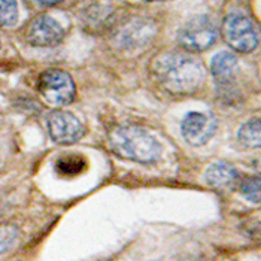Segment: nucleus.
Here are the masks:
<instances>
[{"label":"nucleus","mask_w":261,"mask_h":261,"mask_svg":"<svg viewBox=\"0 0 261 261\" xmlns=\"http://www.w3.org/2000/svg\"><path fill=\"white\" fill-rule=\"evenodd\" d=\"M152 73L166 91L181 96L196 93L206 76L200 60L185 53L160 56L152 63Z\"/></svg>","instance_id":"nucleus-1"},{"label":"nucleus","mask_w":261,"mask_h":261,"mask_svg":"<svg viewBox=\"0 0 261 261\" xmlns=\"http://www.w3.org/2000/svg\"><path fill=\"white\" fill-rule=\"evenodd\" d=\"M108 141L111 149L125 160L149 164L159 160L161 155V145L157 139L136 125L115 127L109 133Z\"/></svg>","instance_id":"nucleus-2"},{"label":"nucleus","mask_w":261,"mask_h":261,"mask_svg":"<svg viewBox=\"0 0 261 261\" xmlns=\"http://www.w3.org/2000/svg\"><path fill=\"white\" fill-rule=\"evenodd\" d=\"M222 36L234 51L243 54L252 53L258 43V36L252 21L238 12L228 14L224 18Z\"/></svg>","instance_id":"nucleus-3"},{"label":"nucleus","mask_w":261,"mask_h":261,"mask_svg":"<svg viewBox=\"0 0 261 261\" xmlns=\"http://www.w3.org/2000/svg\"><path fill=\"white\" fill-rule=\"evenodd\" d=\"M217 27L206 15L194 17L185 22L178 32V42L185 51L200 53L212 46L217 39Z\"/></svg>","instance_id":"nucleus-4"},{"label":"nucleus","mask_w":261,"mask_h":261,"mask_svg":"<svg viewBox=\"0 0 261 261\" xmlns=\"http://www.w3.org/2000/svg\"><path fill=\"white\" fill-rule=\"evenodd\" d=\"M40 96L54 106H66L75 99V82L64 70H46L40 75L38 82Z\"/></svg>","instance_id":"nucleus-5"},{"label":"nucleus","mask_w":261,"mask_h":261,"mask_svg":"<svg viewBox=\"0 0 261 261\" xmlns=\"http://www.w3.org/2000/svg\"><path fill=\"white\" fill-rule=\"evenodd\" d=\"M181 132L184 139L193 146H201L211 141L217 132V120L211 114L190 112L182 120Z\"/></svg>","instance_id":"nucleus-6"},{"label":"nucleus","mask_w":261,"mask_h":261,"mask_svg":"<svg viewBox=\"0 0 261 261\" xmlns=\"http://www.w3.org/2000/svg\"><path fill=\"white\" fill-rule=\"evenodd\" d=\"M48 132L53 141L67 145L80 141L85 133V128L73 114L56 111L48 118Z\"/></svg>","instance_id":"nucleus-7"},{"label":"nucleus","mask_w":261,"mask_h":261,"mask_svg":"<svg viewBox=\"0 0 261 261\" xmlns=\"http://www.w3.org/2000/svg\"><path fill=\"white\" fill-rule=\"evenodd\" d=\"M64 38V30L59 21L49 15H40L27 27V40L33 46H56Z\"/></svg>","instance_id":"nucleus-8"},{"label":"nucleus","mask_w":261,"mask_h":261,"mask_svg":"<svg viewBox=\"0 0 261 261\" xmlns=\"http://www.w3.org/2000/svg\"><path fill=\"white\" fill-rule=\"evenodd\" d=\"M238 178H239L238 170L231 164L224 163V161L211 164L207 167L206 173H204L206 182L211 187H215V188H222V187L231 185Z\"/></svg>","instance_id":"nucleus-9"},{"label":"nucleus","mask_w":261,"mask_h":261,"mask_svg":"<svg viewBox=\"0 0 261 261\" xmlns=\"http://www.w3.org/2000/svg\"><path fill=\"white\" fill-rule=\"evenodd\" d=\"M87 167V160L78 154H69L57 160L56 170L61 176H76Z\"/></svg>","instance_id":"nucleus-10"},{"label":"nucleus","mask_w":261,"mask_h":261,"mask_svg":"<svg viewBox=\"0 0 261 261\" xmlns=\"http://www.w3.org/2000/svg\"><path fill=\"white\" fill-rule=\"evenodd\" d=\"M236 64H238V59L231 53L222 51L212 59L211 70L215 78H227L233 73V70L236 69Z\"/></svg>","instance_id":"nucleus-11"},{"label":"nucleus","mask_w":261,"mask_h":261,"mask_svg":"<svg viewBox=\"0 0 261 261\" xmlns=\"http://www.w3.org/2000/svg\"><path fill=\"white\" fill-rule=\"evenodd\" d=\"M239 141L248 148H257L261 143V122L260 118L248 121L243 124L238 133Z\"/></svg>","instance_id":"nucleus-12"},{"label":"nucleus","mask_w":261,"mask_h":261,"mask_svg":"<svg viewBox=\"0 0 261 261\" xmlns=\"http://www.w3.org/2000/svg\"><path fill=\"white\" fill-rule=\"evenodd\" d=\"M18 20L17 0H0V27L14 25Z\"/></svg>","instance_id":"nucleus-13"},{"label":"nucleus","mask_w":261,"mask_h":261,"mask_svg":"<svg viewBox=\"0 0 261 261\" xmlns=\"http://www.w3.org/2000/svg\"><path fill=\"white\" fill-rule=\"evenodd\" d=\"M260 178H248L242 182L241 193L246 200L252 201V203H260L261 197V188H260Z\"/></svg>","instance_id":"nucleus-14"},{"label":"nucleus","mask_w":261,"mask_h":261,"mask_svg":"<svg viewBox=\"0 0 261 261\" xmlns=\"http://www.w3.org/2000/svg\"><path fill=\"white\" fill-rule=\"evenodd\" d=\"M33 2L38 3V5H42V6H53V5L60 3L61 0H33Z\"/></svg>","instance_id":"nucleus-15"},{"label":"nucleus","mask_w":261,"mask_h":261,"mask_svg":"<svg viewBox=\"0 0 261 261\" xmlns=\"http://www.w3.org/2000/svg\"><path fill=\"white\" fill-rule=\"evenodd\" d=\"M146 2H152V0H146Z\"/></svg>","instance_id":"nucleus-16"}]
</instances>
